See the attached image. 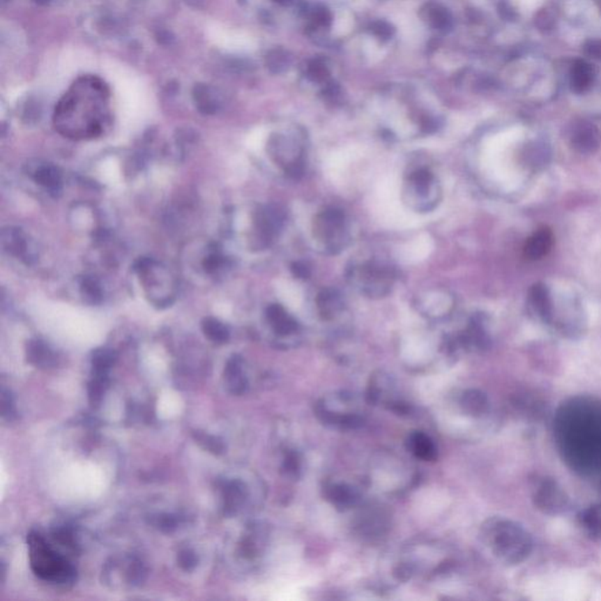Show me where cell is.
Masks as SVG:
<instances>
[{
  "label": "cell",
  "instance_id": "6da1fadb",
  "mask_svg": "<svg viewBox=\"0 0 601 601\" xmlns=\"http://www.w3.org/2000/svg\"><path fill=\"white\" fill-rule=\"evenodd\" d=\"M557 432L572 468L601 471V403L586 398L566 403L557 417Z\"/></svg>",
  "mask_w": 601,
  "mask_h": 601
},
{
  "label": "cell",
  "instance_id": "3957f363",
  "mask_svg": "<svg viewBox=\"0 0 601 601\" xmlns=\"http://www.w3.org/2000/svg\"><path fill=\"white\" fill-rule=\"evenodd\" d=\"M31 568L34 575L52 584L73 583L77 570L66 557L52 549L47 540L37 531H31L27 537Z\"/></svg>",
  "mask_w": 601,
  "mask_h": 601
},
{
  "label": "cell",
  "instance_id": "836d02e7",
  "mask_svg": "<svg viewBox=\"0 0 601 601\" xmlns=\"http://www.w3.org/2000/svg\"><path fill=\"white\" fill-rule=\"evenodd\" d=\"M178 566L183 571L190 572L197 568L199 558H197V553L193 552L192 549H182L181 552L178 553Z\"/></svg>",
  "mask_w": 601,
  "mask_h": 601
},
{
  "label": "cell",
  "instance_id": "bcb514c9",
  "mask_svg": "<svg viewBox=\"0 0 601 601\" xmlns=\"http://www.w3.org/2000/svg\"><path fill=\"white\" fill-rule=\"evenodd\" d=\"M1 1H3V3H6V1H8V0H1Z\"/></svg>",
  "mask_w": 601,
  "mask_h": 601
},
{
  "label": "cell",
  "instance_id": "ab89813d",
  "mask_svg": "<svg viewBox=\"0 0 601 601\" xmlns=\"http://www.w3.org/2000/svg\"><path fill=\"white\" fill-rule=\"evenodd\" d=\"M515 1H516L517 6L525 13H530V12L538 10L544 3V0H515Z\"/></svg>",
  "mask_w": 601,
  "mask_h": 601
},
{
  "label": "cell",
  "instance_id": "60d3db41",
  "mask_svg": "<svg viewBox=\"0 0 601 601\" xmlns=\"http://www.w3.org/2000/svg\"><path fill=\"white\" fill-rule=\"evenodd\" d=\"M314 17H315L316 22H319V25H322V26H329L331 24V13L328 11L327 8H316Z\"/></svg>",
  "mask_w": 601,
  "mask_h": 601
},
{
  "label": "cell",
  "instance_id": "7402d4cb",
  "mask_svg": "<svg viewBox=\"0 0 601 601\" xmlns=\"http://www.w3.org/2000/svg\"><path fill=\"white\" fill-rule=\"evenodd\" d=\"M344 307L343 297L340 291L333 288L323 289L317 296V308L324 319H334Z\"/></svg>",
  "mask_w": 601,
  "mask_h": 601
},
{
  "label": "cell",
  "instance_id": "cb8c5ba5",
  "mask_svg": "<svg viewBox=\"0 0 601 601\" xmlns=\"http://www.w3.org/2000/svg\"><path fill=\"white\" fill-rule=\"evenodd\" d=\"M530 302L532 307L535 308V312L542 317L545 322H552V305L549 298V291L542 284H535L532 287L530 291Z\"/></svg>",
  "mask_w": 601,
  "mask_h": 601
},
{
  "label": "cell",
  "instance_id": "44dd1931",
  "mask_svg": "<svg viewBox=\"0 0 601 601\" xmlns=\"http://www.w3.org/2000/svg\"><path fill=\"white\" fill-rule=\"evenodd\" d=\"M223 498L226 513L234 515L243 506L248 498L247 487L240 480L226 482L223 487Z\"/></svg>",
  "mask_w": 601,
  "mask_h": 601
},
{
  "label": "cell",
  "instance_id": "7a4b0ae2",
  "mask_svg": "<svg viewBox=\"0 0 601 601\" xmlns=\"http://www.w3.org/2000/svg\"><path fill=\"white\" fill-rule=\"evenodd\" d=\"M480 538L494 557L506 565H518L526 561L533 547L525 527L497 517L482 524Z\"/></svg>",
  "mask_w": 601,
  "mask_h": 601
},
{
  "label": "cell",
  "instance_id": "83f0119b",
  "mask_svg": "<svg viewBox=\"0 0 601 601\" xmlns=\"http://www.w3.org/2000/svg\"><path fill=\"white\" fill-rule=\"evenodd\" d=\"M266 65H267L268 70H269L271 73H274V75L283 73V72H286L287 70H288V67H289V54L282 49L273 50V51H271V52L267 54V58H266Z\"/></svg>",
  "mask_w": 601,
  "mask_h": 601
},
{
  "label": "cell",
  "instance_id": "8992f818",
  "mask_svg": "<svg viewBox=\"0 0 601 601\" xmlns=\"http://www.w3.org/2000/svg\"><path fill=\"white\" fill-rule=\"evenodd\" d=\"M314 235L331 254L341 250L347 241L344 213L336 208H327L317 215Z\"/></svg>",
  "mask_w": 601,
  "mask_h": 601
},
{
  "label": "cell",
  "instance_id": "d590c367",
  "mask_svg": "<svg viewBox=\"0 0 601 601\" xmlns=\"http://www.w3.org/2000/svg\"><path fill=\"white\" fill-rule=\"evenodd\" d=\"M1 410H3V417L6 420H13L15 416V402L12 398L11 394L8 390H1Z\"/></svg>",
  "mask_w": 601,
  "mask_h": 601
},
{
  "label": "cell",
  "instance_id": "9c48e42d",
  "mask_svg": "<svg viewBox=\"0 0 601 601\" xmlns=\"http://www.w3.org/2000/svg\"><path fill=\"white\" fill-rule=\"evenodd\" d=\"M533 501L537 508L547 515H559L570 508V499L556 480L542 478L533 489Z\"/></svg>",
  "mask_w": 601,
  "mask_h": 601
},
{
  "label": "cell",
  "instance_id": "30bf717a",
  "mask_svg": "<svg viewBox=\"0 0 601 601\" xmlns=\"http://www.w3.org/2000/svg\"><path fill=\"white\" fill-rule=\"evenodd\" d=\"M412 199L417 204V211L429 212L438 204V190L434 174L427 168L412 172L409 176Z\"/></svg>",
  "mask_w": 601,
  "mask_h": 601
},
{
  "label": "cell",
  "instance_id": "4316f807",
  "mask_svg": "<svg viewBox=\"0 0 601 601\" xmlns=\"http://www.w3.org/2000/svg\"><path fill=\"white\" fill-rule=\"evenodd\" d=\"M193 437L197 444L213 455H222L226 451L227 446L222 438L206 434L204 431H194Z\"/></svg>",
  "mask_w": 601,
  "mask_h": 601
},
{
  "label": "cell",
  "instance_id": "ffe728a7",
  "mask_svg": "<svg viewBox=\"0 0 601 601\" xmlns=\"http://www.w3.org/2000/svg\"><path fill=\"white\" fill-rule=\"evenodd\" d=\"M552 245V231L549 228H542L527 240L524 252L531 260H539L547 255Z\"/></svg>",
  "mask_w": 601,
  "mask_h": 601
},
{
  "label": "cell",
  "instance_id": "f35d334b",
  "mask_svg": "<svg viewBox=\"0 0 601 601\" xmlns=\"http://www.w3.org/2000/svg\"><path fill=\"white\" fill-rule=\"evenodd\" d=\"M222 257H220L219 254H211L209 257H206L204 262V267L208 273H214L222 266Z\"/></svg>",
  "mask_w": 601,
  "mask_h": 601
},
{
  "label": "cell",
  "instance_id": "277c9868",
  "mask_svg": "<svg viewBox=\"0 0 601 601\" xmlns=\"http://www.w3.org/2000/svg\"><path fill=\"white\" fill-rule=\"evenodd\" d=\"M315 415L321 423L335 430H357L365 423L360 401L355 395L345 391L321 398L316 403Z\"/></svg>",
  "mask_w": 601,
  "mask_h": 601
},
{
  "label": "cell",
  "instance_id": "603a6c76",
  "mask_svg": "<svg viewBox=\"0 0 601 601\" xmlns=\"http://www.w3.org/2000/svg\"><path fill=\"white\" fill-rule=\"evenodd\" d=\"M34 181L38 185L50 190L51 193H58L61 190V173L54 165H41L34 171Z\"/></svg>",
  "mask_w": 601,
  "mask_h": 601
},
{
  "label": "cell",
  "instance_id": "7c38bea8",
  "mask_svg": "<svg viewBox=\"0 0 601 601\" xmlns=\"http://www.w3.org/2000/svg\"><path fill=\"white\" fill-rule=\"evenodd\" d=\"M284 223V213L276 206L262 208L255 215V227L264 245H268L277 235Z\"/></svg>",
  "mask_w": 601,
  "mask_h": 601
},
{
  "label": "cell",
  "instance_id": "5b68a950",
  "mask_svg": "<svg viewBox=\"0 0 601 601\" xmlns=\"http://www.w3.org/2000/svg\"><path fill=\"white\" fill-rule=\"evenodd\" d=\"M395 271L386 264L367 262L350 269L349 280L369 297H382L389 294L395 281Z\"/></svg>",
  "mask_w": 601,
  "mask_h": 601
},
{
  "label": "cell",
  "instance_id": "7bdbcfd3",
  "mask_svg": "<svg viewBox=\"0 0 601 601\" xmlns=\"http://www.w3.org/2000/svg\"><path fill=\"white\" fill-rule=\"evenodd\" d=\"M156 39L159 41V44L164 45V46L172 45V43L174 41V37L172 36L171 32L166 30L158 31V33H156Z\"/></svg>",
  "mask_w": 601,
  "mask_h": 601
},
{
  "label": "cell",
  "instance_id": "ee69618b",
  "mask_svg": "<svg viewBox=\"0 0 601 601\" xmlns=\"http://www.w3.org/2000/svg\"><path fill=\"white\" fill-rule=\"evenodd\" d=\"M34 1H36L37 4L47 6V5L60 4V3H63L65 0H34Z\"/></svg>",
  "mask_w": 601,
  "mask_h": 601
},
{
  "label": "cell",
  "instance_id": "484cf974",
  "mask_svg": "<svg viewBox=\"0 0 601 601\" xmlns=\"http://www.w3.org/2000/svg\"><path fill=\"white\" fill-rule=\"evenodd\" d=\"M116 360V353L108 348H99L92 353V367L96 375H107L108 369Z\"/></svg>",
  "mask_w": 601,
  "mask_h": 601
},
{
  "label": "cell",
  "instance_id": "52a82bcc",
  "mask_svg": "<svg viewBox=\"0 0 601 601\" xmlns=\"http://www.w3.org/2000/svg\"><path fill=\"white\" fill-rule=\"evenodd\" d=\"M397 395L394 379L389 375L379 372L370 379L367 391V403L383 405L398 415H408L411 406L398 397Z\"/></svg>",
  "mask_w": 601,
  "mask_h": 601
},
{
  "label": "cell",
  "instance_id": "b9f144b4",
  "mask_svg": "<svg viewBox=\"0 0 601 601\" xmlns=\"http://www.w3.org/2000/svg\"><path fill=\"white\" fill-rule=\"evenodd\" d=\"M291 271H293V274L298 277V279H308L309 275H310V271H309L308 266L305 264H302V262H296V264H293V267H291Z\"/></svg>",
  "mask_w": 601,
  "mask_h": 601
},
{
  "label": "cell",
  "instance_id": "8d00e7d4",
  "mask_svg": "<svg viewBox=\"0 0 601 601\" xmlns=\"http://www.w3.org/2000/svg\"><path fill=\"white\" fill-rule=\"evenodd\" d=\"M372 33L381 38V39H389L393 37L395 30L391 25L386 22H376L372 24Z\"/></svg>",
  "mask_w": 601,
  "mask_h": 601
},
{
  "label": "cell",
  "instance_id": "f1b7e54d",
  "mask_svg": "<svg viewBox=\"0 0 601 601\" xmlns=\"http://www.w3.org/2000/svg\"><path fill=\"white\" fill-rule=\"evenodd\" d=\"M580 523L592 537L601 535V515L598 508H587L579 516Z\"/></svg>",
  "mask_w": 601,
  "mask_h": 601
},
{
  "label": "cell",
  "instance_id": "4fadbf2b",
  "mask_svg": "<svg viewBox=\"0 0 601 601\" xmlns=\"http://www.w3.org/2000/svg\"><path fill=\"white\" fill-rule=\"evenodd\" d=\"M268 323L279 337L293 338L300 333L296 319L286 312L282 305H271L267 309Z\"/></svg>",
  "mask_w": 601,
  "mask_h": 601
},
{
  "label": "cell",
  "instance_id": "e575fe53",
  "mask_svg": "<svg viewBox=\"0 0 601 601\" xmlns=\"http://www.w3.org/2000/svg\"><path fill=\"white\" fill-rule=\"evenodd\" d=\"M308 75L312 82H327L328 78H329V71H328L327 66L319 60H315L310 63Z\"/></svg>",
  "mask_w": 601,
  "mask_h": 601
},
{
  "label": "cell",
  "instance_id": "9a60e30c",
  "mask_svg": "<svg viewBox=\"0 0 601 601\" xmlns=\"http://www.w3.org/2000/svg\"><path fill=\"white\" fill-rule=\"evenodd\" d=\"M227 389L233 395H243L248 389V379L245 376V362L241 356L234 355L227 362L225 369Z\"/></svg>",
  "mask_w": 601,
  "mask_h": 601
},
{
  "label": "cell",
  "instance_id": "d6986e66",
  "mask_svg": "<svg viewBox=\"0 0 601 601\" xmlns=\"http://www.w3.org/2000/svg\"><path fill=\"white\" fill-rule=\"evenodd\" d=\"M27 360L34 367H54L58 364V355L53 351L52 348L47 343L41 340H31L27 342L26 347Z\"/></svg>",
  "mask_w": 601,
  "mask_h": 601
},
{
  "label": "cell",
  "instance_id": "ba28073f",
  "mask_svg": "<svg viewBox=\"0 0 601 601\" xmlns=\"http://www.w3.org/2000/svg\"><path fill=\"white\" fill-rule=\"evenodd\" d=\"M353 526L357 535L365 540H379L389 531V512L381 505H365L360 508V512L357 513Z\"/></svg>",
  "mask_w": 601,
  "mask_h": 601
},
{
  "label": "cell",
  "instance_id": "8fae6325",
  "mask_svg": "<svg viewBox=\"0 0 601 601\" xmlns=\"http://www.w3.org/2000/svg\"><path fill=\"white\" fill-rule=\"evenodd\" d=\"M324 497L336 510L345 512L360 503V492L348 482H330L323 487Z\"/></svg>",
  "mask_w": 601,
  "mask_h": 601
},
{
  "label": "cell",
  "instance_id": "d6a6232c",
  "mask_svg": "<svg viewBox=\"0 0 601 601\" xmlns=\"http://www.w3.org/2000/svg\"><path fill=\"white\" fill-rule=\"evenodd\" d=\"M82 291L85 295L86 298L92 303H99L101 297H102L99 283L96 280L89 279V277L82 281Z\"/></svg>",
  "mask_w": 601,
  "mask_h": 601
},
{
  "label": "cell",
  "instance_id": "74e56055",
  "mask_svg": "<svg viewBox=\"0 0 601 601\" xmlns=\"http://www.w3.org/2000/svg\"><path fill=\"white\" fill-rule=\"evenodd\" d=\"M156 526L159 527V530L164 532H172L178 526V520L175 519L174 517L171 515H161L156 517Z\"/></svg>",
  "mask_w": 601,
  "mask_h": 601
},
{
  "label": "cell",
  "instance_id": "e0dca14e",
  "mask_svg": "<svg viewBox=\"0 0 601 601\" xmlns=\"http://www.w3.org/2000/svg\"><path fill=\"white\" fill-rule=\"evenodd\" d=\"M193 101L197 111L204 115L216 114L221 109L219 91L208 84H197L193 89Z\"/></svg>",
  "mask_w": 601,
  "mask_h": 601
},
{
  "label": "cell",
  "instance_id": "1f68e13d",
  "mask_svg": "<svg viewBox=\"0 0 601 601\" xmlns=\"http://www.w3.org/2000/svg\"><path fill=\"white\" fill-rule=\"evenodd\" d=\"M106 386H107L106 375H96V379L89 383V401L92 405H99L101 400H102V396H104Z\"/></svg>",
  "mask_w": 601,
  "mask_h": 601
},
{
  "label": "cell",
  "instance_id": "d4e9b609",
  "mask_svg": "<svg viewBox=\"0 0 601 601\" xmlns=\"http://www.w3.org/2000/svg\"><path fill=\"white\" fill-rule=\"evenodd\" d=\"M202 331L204 336L216 344H225L229 341L230 331L225 323L214 317H206L202 321Z\"/></svg>",
  "mask_w": 601,
  "mask_h": 601
},
{
  "label": "cell",
  "instance_id": "5bb4252c",
  "mask_svg": "<svg viewBox=\"0 0 601 601\" xmlns=\"http://www.w3.org/2000/svg\"><path fill=\"white\" fill-rule=\"evenodd\" d=\"M3 247L6 252L11 255L19 257L20 260L25 261L27 264L34 260L33 252H30V245L27 242V238L18 228H8L3 230L1 234Z\"/></svg>",
  "mask_w": 601,
  "mask_h": 601
},
{
  "label": "cell",
  "instance_id": "4dcf8cb0",
  "mask_svg": "<svg viewBox=\"0 0 601 601\" xmlns=\"http://www.w3.org/2000/svg\"><path fill=\"white\" fill-rule=\"evenodd\" d=\"M431 25L437 30L446 31L451 29V15L446 8L434 6L429 11Z\"/></svg>",
  "mask_w": 601,
  "mask_h": 601
},
{
  "label": "cell",
  "instance_id": "f6af8a7d",
  "mask_svg": "<svg viewBox=\"0 0 601 601\" xmlns=\"http://www.w3.org/2000/svg\"><path fill=\"white\" fill-rule=\"evenodd\" d=\"M274 1H276L277 4L283 5V6H289L294 0H274Z\"/></svg>",
  "mask_w": 601,
  "mask_h": 601
},
{
  "label": "cell",
  "instance_id": "f546056e",
  "mask_svg": "<svg viewBox=\"0 0 601 601\" xmlns=\"http://www.w3.org/2000/svg\"><path fill=\"white\" fill-rule=\"evenodd\" d=\"M300 457L296 451H289L287 453L283 460L282 471L286 477H289L291 479L300 478V472H302V462Z\"/></svg>",
  "mask_w": 601,
  "mask_h": 601
},
{
  "label": "cell",
  "instance_id": "ac0fdd59",
  "mask_svg": "<svg viewBox=\"0 0 601 601\" xmlns=\"http://www.w3.org/2000/svg\"><path fill=\"white\" fill-rule=\"evenodd\" d=\"M458 403L462 411L473 418L484 417L490 410L489 398L478 389L465 390L464 393L460 395Z\"/></svg>",
  "mask_w": 601,
  "mask_h": 601
},
{
  "label": "cell",
  "instance_id": "2e32d148",
  "mask_svg": "<svg viewBox=\"0 0 601 601\" xmlns=\"http://www.w3.org/2000/svg\"><path fill=\"white\" fill-rule=\"evenodd\" d=\"M405 446L412 456L424 462H434L437 458V446L432 438L422 431H413L409 434Z\"/></svg>",
  "mask_w": 601,
  "mask_h": 601
}]
</instances>
